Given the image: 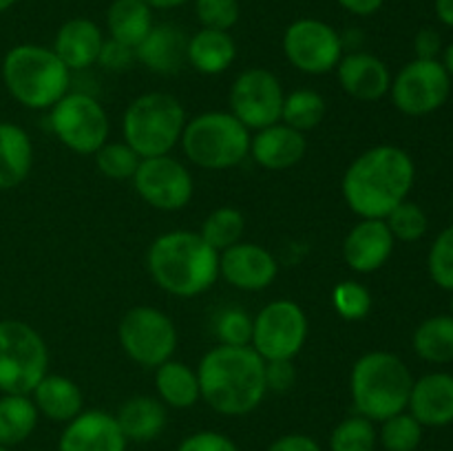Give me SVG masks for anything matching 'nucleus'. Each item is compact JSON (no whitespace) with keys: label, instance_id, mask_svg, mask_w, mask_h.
Wrapping results in <instances>:
<instances>
[{"label":"nucleus","instance_id":"obj_25","mask_svg":"<svg viewBox=\"0 0 453 451\" xmlns=\"http://www.w3.org/2000/svg\"><path fill=\"white\" fill-rule=\"evenodd\" d=\"M124 438L133 442H149L162 436L166 427V407L159 398L133 396L115 414Z\"/></svg>","mask_w":453,"mask_h":451},{"label":"nucleus","instance_id":"obj_30","mask_svg":"<svg viewBox=\"0 0 453 451\" xmlns=\"http://www.w3.org/2000/svg\"><path fill=\"white\" fill-rule=\"evenodd\" d=\"M34 401L22 394H3L0 398V445L13 447L25 442L38 424Z\"/></svg>","mask_w":453,"mask_h":451},{"label":"nucleus","instance_id":"obj_27","mask_svg":"<svg viewBox=\"0 0 453 451\" xmlns=\"http://www.w3.org/2000/svg\"><path fill=\"white\" fill-rule=\"evenodd\" d=\"M234 56H237V47L228 31L202 29L190 38L188 47H186V60L199 73L206 75L224 73L233 65Z\"/></svg>","mask_w":453,"mask_h":451},{"label":"nucleus","instance_id":"obj_35","mask_svg":"<svg viewBox=\"0 0 453 451\" xmlns=\"http://www.w3.org/2000/svg\"><path fill=\"white\" fill-rule=\"evenodd\" d=\"M379 440L388 451H416L423 440V424L411 414L401 411V414L383 420Z\"/></svg>","mask_w":453,"mask_h":451},{"label":"nucleus","instance_id":"obj_3","mask_svg":"<svg viewBox=\"0 0 453 451\" xmlns=\"http://www.w3.org/2000/svg\"><path fill=\"white\" fill-rule=\"evenodd\" d=\"M146 264L153 281L180 299L199 296L219 277V252L190 230H173L155 239Z\"/></svg>","mask_w":453,"mask_h":451},{"label":"nucleus","instance_id":"obj_17","mask_svg":"<svg viewBox=\"0 0 453 451\" xmlns=\"http://www.w3.org/2000/svg\"><path fill=\"white\" fill-rule=\"evenodd\" d=\"M124 438L113 414L88 409L69 420L58 440V451H127Z\"/></svg>","mask_w":453,"mask_h":451},{"label":"nucleus","instance_id":"obj_14","mask_svg":"<svg viewBox=\"0 0 453 451\" xmlns=\"http://www.w3.org/2000/svg\"><path fill=\"white\" fill-rule=\"evenodd\" d=\"M283 51L292 66L310 75H321L341 62L343 42L330 25L303 18L288 27L283 35Z\"/></svg>","mask_w":453,"mask_h":451},{"label":"nucleus","instance_id":"obj_33","mask_svg":"<svg viewBox=\"0 0 453 451\" xmlns=\"http://www.w3.org/2000/svg\"><path fill=\"white\" fill-rule=\"evenodd\" d=\"M323 118H326V100L317 91L301 88V91L286 96V100H283V124L296 128V131H310V128L319 126Z\"/></svg>","mask_w":453,"mask_h":451},{"label":"nucleus","instance_id":"obj_41","mask_svg":"<svg viewBox=\"0 0 453 451\" xmlns=\"http://www.w3.org/2000/svg\"><path fill=\"white\" fill-rule=\"evenodd\" d=\"M217 336L221 345H250L252 318L242 308L224 310L217 318Z\"/></svg>","mask_w":453,"mask_h":451},{"label":"nucleus","instance_id":"obj_38","mask_svg":"<svg viewBox=\"0 0 453 451\" xmlns=\"http://www.w3.org/2000/svg\"><path fill=\"white\" fill-rule=\"evenodd\" d=\"M332 305H334L336 314L345 321H361L370 314L372 294L363 283L343 281L332 292Z\"/></svg>","mask_w":453,"mask_h":451},{"label":"nucleus","instance_id":"obj_48","mask_svg":"<svg viewBox=\"0 0 453 451\" xmlns=\"http://www.w3.org/2000/svg\"><path fill=\"white\" fill-rule=\"evenodd\" d=\"M436 11L445 25L453 27V0H436Z\"/></svg>","mask_w":453,"mask_h":451},{"label":"nucleus","instance_id":"obj_34","mask_svg":"<svg viewBox=\"0 0 453 451\" xmlns=\"http://www.w3.org/2000/svg\"><path fill=\"white\" fill-rule=\"evenodd\" d=\"M379 442L374 423L365 416L357 414L341 420L330 436L332 451H374Z\"/></svg>","mask_w":453,"mask_h":451},{"label":"nucleus","instance_id":"obj_7","mask_svg":"<svg viewBox=\"0 0 453 451\" xmlns=\"http://www.w3.org/2000/svg\"><path fill=\"white\" fill-rule=\"evenodd\" d=\"M250 140L248 128L233 113L211 111L186 122L180 141L195 166L226 171L246 159Z\"/></svg>","mask_w":453,"mask_h":451},{"label":"nucleus","instance_id":"obj_15","mask_svg":"<svg viewBox=\"0 0 453 451\" xmlns=\"http://www.w3.org/2000/svg\"><path fill=\"white\" fill-rule=\"evenodd\" d=\"M137 195L157 210H181L193 197L188 168L171 155L142 159L133 175Z\"/></svg>","mask_w":453,"mask_h":451},{"label":"nucleus","instance_id":"obj_16","mask_svg":"<svg viewBox=\"0 0 453 451\" xmlns=\"http://www.w3.org/2000/svg\"><path fill=\"white\" fill-rule=\"evenodd\" d=\"M277 259L257 243L239 241L219 252V274L239 290H265L277 279Z\"/></svg>","mask_w":453,"mask_h":451},{"label":"nucleus","instance_id":"obj_8","mask_svg":"<svg viewBox=\"0 0 453 451\" xmlns=\"http://www.w3.org/2000/svg\"><path fill=\"white\" fill-rule=\"evenodd\" d=\"M47 367V343L34 327L13 318L0 321V392L29 396Z\"/></svg>","mask_w":453,"mask_h":451},{"label":"nucleus","instance_id":"obj_50","mask_svg":"<svg viewBox=\"0 0 453 451\" xmlns=\"http://www.w3.org/2000/svg\"><path fill=\"white\" fill-rule=\"evenodd\" d=\"M445 69H447V73H449V78H453V44L447 49V53H445Z\"/></svg>","mask_w":453,"mask_h":451},{"label":"nucleus","instance_id":"obj_49","mask_svg":"<svg viewBox=\"0 0 453 451\" xmlns=\"http://www.w3.org/2000/svg\"><path fill=\"white\" fill-rule=\"evenodd\" d=\"M146 4H149L150 9H173V7H180V4H184L186 0H144Z\"/></svg>","mask_w":453,"mask_h":451},{"label":"nucleus","instance_id":"obj_36","mask_svg":"<svg viewBox=\"0 0 453 451\" xmlns=\"http://www.w3.org/2000/svg\"><path fill=\"white\" fill-rule=\"evenodd\" d=\"M142 157L127 144V141H113L104 144L96 153V164L100 172L109 180H133Z\"/></svg>","mask_w":453,"mask_h":451},{"label":"nucleus","instance_id":"obj_24","mask_svg":"<svg viewBox=\"0 0 453 451\" xmlns=\"http://www.w3.org/2000/svg\"><path fill=\"white\" fill-rule=\"evenodd\" d=\"M31 394H34V405L38 414L47 416L53 423H69L75 416L82 414V389L66 376L47 374Z\"/></svg>","mask_w":453,"mask_h":451},{"label":"nucleus","instance_id":"obj_51","mask_svg":"<svg viewBox=\"0 0 453 451\" xmlns=\"http://www.w3.org/2000/svg\"><path fill=\"white\" fill-rule=\"evenodd\" d=\"M13 3H16V0H0V11H4V9L12 7Z\"/></svg>","mask_w":453,"mask_h":451},{"label":"nucleus","instance_id":"obj_29","mask_svg":"<svg viewBox=\"0 0 453 451\" xmlns=\"http://www.w3.org/2000/svg\"><path fill=\"white\" fill-rule=\"evenodd\" d=\"M106 22L111 38L135 49L153 29V13L144 0H115Z\"/></svg>","mask_w":453,"mask_h":451},{"label":"nucleus","instance_id":"obj_13","mask_svg":"<svg viewBox=\"0 0 453 451\" xmlns=\"http://www.w3.org/2000/svg\"><path fill=\"white\" fill-rule=\"evenodd\" d=\"M283 88L274 73L265 69H248L230 88V109L246 128H265L281 119Z\"/></svg>","mask_w":453,"mask_h":451},{"label":"nucleus","instance_id":"obj_26","mask_svg":"<svg viewBox=\"0 0 453 451\" xmlns=\"http://www.w3.org/2000/svg\"><path fill=\"white\" fill-rule=\"evenodd\" d=\"M34 164V146L25 128L0 122V190L16 188Z\"/></svg>","mask_w":453,"mask_h":451},{"label":"nucleus","instance_id":"obj_19","mask_svg":"<svg viewBox=\"0 0 453 451\" xmlns=\"http://www.w3.org/2000/svg\"><path fill=\"white\" fill-rule=\"evenodd\" d=\"M410 414L423 427H445L453 423V376L445 371L414 380L410 394Z\"/></svg>","mask_w":453,"mask_h":451},{"label":"nucleus","instance_id":"obj_31","mask_svg":"<svg viewBox=\"0 0 453 451\" xmlns=\"http://www.w3.org/2000/svg\"><path fill=\"white\" fill-rule=\"evenodd\" d=\"M414 349L429 363L453 361V317H432L414 332Z\"/></svg>","mask_w":453,"mask_h":451},{"label":"nucleus","instance_id":"obj_47","mask_svg":"<svg viewBox=\"0 0 453 451\" xmlns=\"http://www.w3.org/2000/svg\"><path fill=\"white\" fill-rule=\"evenodd\" d=\"M336 3L348 9V11L357 13V16H370V13L379 11L383 0H336Z\"/></svg>","mask_w":453,"mask_h":451},{"label":"nucleus","instance_id":"obj_18","mask_svg":"<svg viewBox=\"0 0 453 451\" xmlns=\"http://www.w3.org/2000/svg\"><path fill=\"white\" fill-rule=\"evenodd\" d=\"M394 234L385 219H363L343 241V259L354 272L367 274L383 268L394 250Z\"/></svg>","mask_w":453,"mask_h":451},{"label":"nucleus","instance_id":"obj_39","mask_svg":"<svg viewBox=\"0 0 453 451\" xmlns=\"http://www.w3.org/2000/svg\"><path fill=\"white\" fill-rule=\"evenodd\" d=\"M429 274L445 290H453V226L442 230L429 250Z\"/></svg>","mask_w":453,"mask_h":451},{"label":"nucleus","instance_id":"obj_28","mask_svg":"<svg viewBox=\"0 0 453 451\" xmlns=\"http://www.w3.org/2000/svg\"><path fill=\"white\" fill-rule=\"evenodd\" d=\"M155 387L159 401L173 409H188L202 398L197 371L190 370L186 363L166 361L155 371Z\"/></svg>","mask_w":453,"mask_h":451},{"label":"nucleus","instance_id":"obj_52","mask_svg":"<svg viewBox=\"0 0 453 451\" xmlns=\"http://www.w3.org/2000/svg\"><path fill=\"white\" fill-rule=\"evenodd\" d=\"M0 451H9V447H4V445H0Z\"/></svg>","mask_w":453,"mask_h":451},{"label":"nucleus","instance_id":"obj_2","mask_svg":"<svg viewBox=\"0 0 453 451\" xmlns=\"http://www.w3.org/2000/svg\"><path fill=\"white\" fill-rule=\"evenodd\" d=\"M202 398L224 416H246L264 401L265 361L250 345H217L197 370Z\"/></svg>","mask_w":453,"mask_h":451},{"label":"nucleus","instance_id":"obj_53","mask_svg":"<svg viewBox=\"0 0 453 451\" xmlns=\"http://www.w3.org/2000/svg\"><path fill=\"white\" fill-rule=\"evenodd\" d=\"M451 317H453V296H451Z\"/></svg>","mask_w":453,"mask_h":451},{"label":"nucleus","instance_id":"obj_1","mask_svg":"<svg viewBox=\"0 0 453 451\" xmlns=\"http://www.w3.org/2000/svg\"><path fill=\"white\" fill-rule=\"evenodd\" d=\"M416 168L398 146H374L345 171L341 190L348 206L363 219H385L414 186Z\"/></svg>","mask_w":453,"mask_h":451},{"label":"nucleus","instance_id":"obj_12","mask_svg":"<svg viewBox=\"0 0 453 451\" xmlns=\"http://www.w3.org/2000/svg\"><path fill=\"white\" fill-rule=\"evenodd\" d=\"M392 100L405 115H427L441 109L451 91V78L438 60H418L403 66L392 82Z\"/></svg>","mask_w":453,"mask_h":451},{"label":"nucleus","instance_id":"obj_20","mask_svg":"<svg viewBox=\"0 0 453 451\" xmlns=\"http://www.w3.org/2000/svg\"><path fill=\"white\" fill-rule=\"evenodd\" d=\"M305 150L308 141L303 133L279 122L259 128V133L250 140L252 157L268 171H286L296 166L303 159Z\"/></svg>","mask_w":453,"mask_h":451},{"label":"nucleus","instance_id":"obj_11","mask_svg":"<svg viewBox=\"0 0 453 451\" xmlns=\"http://www.w3.org/2000/svg\"><path fill=\"white\" fill-rule=\"evenodd\" d=\"M308 339V317L295 301H273L252 318L250 348L264 361H292Z\"/></svg>","mask_w":453,"mask_h":451},{"label":"nucleus","instance_id":"obj_40","mask_svg":"<svg viewBox=\"0 0 453 451\" xmlns=\"http://www.w3.org/2000/svg\"><path fill=\"white\" fill-rule=\"evenodd\" d=\"M195 9L203 29L228 31L239 20L237 0H195Z\"/></svg>","mask_w":453,"mask_h":451},{"label":"nucleus","instance_id":"obj_23","mask_svg":"<svg viewBox=\"0 0 453 451\" xmlns=\"http://www.w3.org/2000/svg\"><path fill=\"white\" fill-rule=\"evenodd\" d=\"M184 34L177 27L157 25L135 47V57L155 73H177L186 60Z\"/></svg>","mask_w":453,"mask_h":451},{"label":"nucleus","instance_id":"obj_10","mask_svg":"<svg viewBox=\"0 0 453 451\" xmlns=\"http://www.w3.org/2000/svg\"><path fill=\"white\" fill-rule=\"evenodd\" d=\"M51 131L58 140L80 155H96L109 137V118L96 97L66 93L51 106Z\"/></svg>","mask_w":453,"mask_h":451},{"label":"nucleus","instance_id":"obj_9","mask_svg":"<svg viewBox=\"0 0 453 451\" xmlns=\"http://www.w3.org/2000/svg\"><path fill=\"white\" fill-rule=\"evenodd\" d=\"M119 343L127 356L142 367H155L171 361L177 348L175 323L157 308L137 305L122 317L118 327Z\"/></svg>","mask_w":453,"mask_h":451},{"label":"nucleus","instance_id":"obj_6","mask_svg":"<svg viewBox=\"0 0 453 451\" xmlns=\"http://www.w3.org/2000/svg\"><path fill=\"white\" fill-rule=\"evenodd\" d=\"M184 126V106L168 93H144L128 104L122 119L124 141L142 159L171 153Z\"/></svg>","mask_w":453,"mask_h":451},{"label":"nucleus","instance_id":"obj_44","mask_svg":"<svg viewBox=\"0 0 453 451\" xmlns=\"http://www.w3.org/2000/svg\"><path fill=\"white\" fill-rule=\"evenodd\" d=\"M296 370L292 361H265V387L268 392H288L295 385Z\"/></svg>","mask_w":453,"mask_h":451},{"label":"nucleus","instance_id":"obj_43","mask_svg":"<svg viewBox=\"0 0 453 451\" xmlns=\"http://www.w3.org/2000/svg\"><path fill=\"white\" fill-rule=\"evenodd\" d=\"M135 60V49L128 47V44L118 42V40L113 38L104 40L100 57H97V62L109 71H127Z\"/></svg>","mask_w":453,"mask_h":451},{"label":"nucleus","instance_id":"obj_21","mask_svg":"<svg viewBox=\"0 0 453 451\" xmlns=\"http://www.w3.org/2000/svg\"><path fill=\"white\" fill-rule=\"evenodd\" d=\"M336 66H339L341 87L354 100L376 102L392 87L385 62L372 53H349L341 57Z\"/></svg>","mask_w":453,"mask_h":451},{"label":"nucleus","instance_id":"obj_22","mask_svg":"<svg viewBox=\"0 0 453 451\" xmlns=\"http://www.w3.org/2000/svg\"><path fill=\"white\" fill-rule=\"evenodd\" d=\"M102 44H104V38L96 22L87 18H73L60 27L53 51L65 62L66 69L80 71L97 62Z\"/></svg>","mask_w":453,"mask_h":451},{"label":"nucleus","instance_id":"obj_37","mask_svg":"<svg viewBox=\"0 0 453 451\" xmlns=\"http://www.w3.org/2000/svg\"><path fill=\"white\" fill-rule=\"evenodd\" d=\"M385 224H388L389 233L394 234V239L398 241H418L425 233H427V215H425L423 208L418 203L403 202L385 217Z\"/></svg>","mask_w":453,"mask_h":451},{"label":"nucleus","instance_id":"obj_32","mask_svg":"<svg viewBox=\"0 0 453 451\" xmlns=\"http://www.w3.org/2000/svg\"><path fill=\"white\" fill-rule=\"evenodd\" d=\"M243 230H246V217L237 208L224 206L212 210L203 219L199 234H202L208 246L215 248L217 252H224L230 246L242 241Z\"/></svg>","mask_w":453,"mask_h":451},{"label":"nucleus","instance_id":"obj_45","mask_svg":"<svg viewBox=\"0 0 453 451\" xmlns=\"http://www.w3.org/2000/svg\"><path fill=\"white\" fill-rule=\"evenodd\" d=\"M265 451H321V447L305 433H288V436L277 438Z\"/></svg>","mask_w":453,"mask_h":451},{"label":"nucleus","instance_id":"obj_4","mask_svg":"<svg viewBox=\"0 0 453 451\" xmlns=\"http://www.w3.org/2000/svg\"><path fill=\"white\" fill-rule=\"evenodd\" d=\"M414 378L411 371L396 354L370 352L363 354L352 367L349 392L354 407L372 423L392 418L405 411L410 402Z\"/></svg>","mask_w":453,"mask_h":451},{"label":"nucleus","instance_id":"obj_5","mask_svg":"<svg viewBox=\"0 0 453 451\" xmlns=\"http://www.w3.org/2000/svg\"><path fill=\"white\" fill-rule=\"evenodd\" d=\"M3 80L9 93L27 109H51L69 93L71 71L53 49L18 44L4 56Z\"/></svg>","mask_w":453,"mask_h":451},{"label":"nucleus","instance_id":"obj_42","mask_svg":"<svg viewBox=\"0 0 453 451\" xmlns=\"http://www.w3.org/2000/svg\"><path fill=\"white\" fill-rule=\"evenodd\" d=\"M177 451H239V447L226 433L197 432L184 438Z\"/></svg>","mask_w":453,"mask_h":451},{"label":"nucleus","instance_id":"obj_46","mask_svg":"<svg viewBox=\"0 0 453 451\" xmlns=\"http://www.w3.org/2000/svg\"><path fill=\"white\" fill-rule=\"evenodd\" d=\"M416 53H418V60H436V56L441 53V35L434 29H423L416 35Z\"/></svg>","mask_w":453,"mask_h":451}]
</instances>
